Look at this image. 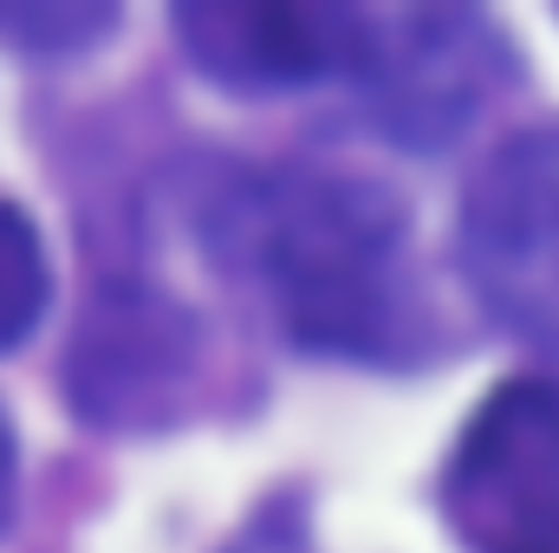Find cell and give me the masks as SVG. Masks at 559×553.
Here are the masks:
<instances>
[{
	"instance_id": "cell-1",
	"label": "cell",
	"mask_w": 559,
	"mask_h": 553,
	"mask_svg": "<svg viewBox=\"0 0 559 553\" xmlns=\"http://www.w3.org/2000/svg\"><path fill=\"white\" fill-rule=\"evenodd\" d=\"M228 248L312 352L378 358L404 326V215L384 189L332 169H261L222 202Z\"/></svg>"
},
{
	"instance_id": "cell-2",
	"label": "cell",
	"mask_w": 559,
	"mask_h": 553,
	"mask_svg": "<svg viewBox=\"0 0 559 553\" xmlns=\"http://www.w3.org/2000/svg\"><path fill=\"white\" fill-rule=\"evenodd\" d=\"M442 515L468 553H559V385L514 378L468 416Z\"/></svg>"
},
{
	"instance_id": "cell-3",
	"label": "cell",
	"mask_w": 559,
	"mask_h": 553,
	"mask_svg": "<svg viewBox=\"0 0 559 553\" xmlns=\"http://www.w3.org/2000/svg\"><path fill=\"white\" fill-rule=\"evenodd\" d=\"M462 261L508 332L559 352V131H527L481 163L462 209Z\"/></svg>"
},
{
	"instance_id": "cell-4",
	"label": "cell",
	"mask_w": 559,
	"mask_h": 553,
	"mask_svg": "<svg viewBox=\"0 0 559 553\" xmlns=\"http://www.w3.org/2000/svg\"><path fill=\"white\" fill-rule=\"evenodd\" d=\"M176 33L215 79L306 85L332 72H371L384 13H358L338 0H195L176 7Z\"/></svg>"
},
{
	"instance_id": "cell-5",
	"label": "cell",
	"mask_w": 559,
	"mask_h": 553,
	"mask_svg": "<svg viewBox=\"0 0 559 553\" xmlns=\"http://www.w3.org/2000/svg\"><path fill=\"white\" fill-rule=\"evenodd\" d=\"M39 313H46V248L26 222V209H13L0 196V352L20 345Z\"/></svg>"
},
{
	"instance_id": "cell-6",
	"label": "cell",
	"mask_w": 559,
	"mask_h": 553,
	"mask_svg": "<svg viewBox=\"0 0 559 553\" xmlns=\"http://www.w3.org/2000/svg\"><path fill=\"white\" fill-rule=\"evenodd\" d=\"M33 26H46V33H59V39H85V33H98V26H111V13H0V33H33Z\"/></svg>"
},
{
	"instance_id": "cell-7",
	"label": "cell",
	"mask_w": 559,
	"mask_h": 553,
	"mask_svg": "<svg viewBox=\"0 0 559 553\" xmlns=\"http://www.w3.org/2000/svg\"><path fill=\"white\" fill-rule=\"evenodd\" d=\"M228 553H306V541H299V528H286V521H261L254 534H241Z\"/></svg>"
},
{
	"instance_id": "cell-8",
	"label": "cell",
	"mask_w": 559,
	"mask_h": 553,
	"mask_svg": "<svg viewBox=\"0 0 559 553\" xmlns=\"http://www.w3.org/2000/svg\"><path fill=\"white\" fill-rule=\"evenodd\" d=\"M7 508H13V430L0 416V521H7Z\"/></svg>"
}]
</instances>
